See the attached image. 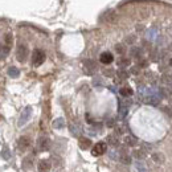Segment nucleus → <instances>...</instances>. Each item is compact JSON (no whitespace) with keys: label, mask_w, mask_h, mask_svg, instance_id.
<instances>
[{"label":"nucleus","mask_w":172,"mask_h":172,"mask_svg":"<svg viewBox=\"0 0 172 172\" xmlns=\"http://www.w3.org/2000/svg\"><path fill=\"white\" fill-rule=\"evenodd\" d=\"M123 143L127 147H135L138 144V139L135 136H132V135H126L125 139H123Z\"/></svg>","instance_id":"nucleus-12"},{"label":"nucleus","mask_w":172,"mask_h":172,"mask_svg":"<svg viewBox=\"0 0 172 172\" xmlns=\"http://www.w3.org/2000/svg\"><path fill=\"white\" fill-rule=\"evenodd\" d=\"M51 161L49 160H45V159H42L38 161V164H37V170L38 172H49L51 171Z\"/></svg>","instance_id":"nucleus-8"},{"label":"nucleus","mask_w":172,"mask_h":172,"mask_svg":"<svg viewBox=\"0 0 172 172\" xmlns=\"http://www.w3.org/2000/svg\"><path fill=\"white\" fill-rule=\"evenodd\" d=\"M23 168L24 170H32L33 168V158L32 156H25L23 160Z\"/></svg>","instance_id":"nucleus-13"},{"label":"nucleus","mask_w":172,"mask_h":172,"mask_svg":"<svg viewBox=\"0 0 172 172\" xmlns=\"http://www.w3.org/2000/svg\"><path fill=\"white\" fill-rule=\"evenodd\" d=\"M8 74L11 76L12 78H15V77H19V76H20V72H19V69H17V68L11 66V68L8 69Z\"/></svg>","instance_id":"nucleus-23"},{"label":"nucleus","mask_w":172,"mask_h":172,"mask_svg":"<svg viewBox=\"0 0 172 172\" xmlns=\"http://www.w3.org/2000/svg\"><path fill=\"white\" fill-rule=\"evenodd\" d=\"M164 112H165V114H168V115H171V109L165 107V109H164Z\"/></svg>","instance_id":"nucleus-32"},{"label":"nucleus","mask_w":172,"mask_h":172,"mask_svg":"<svg viewBox=\"0 0 172 172\" xmlns=\"http://www.w3.org/2000/svg\"><path fill=\"white\" fill-rule=\"evenodd\" d=\"M31 114H32V109L31 107H27L25 110L23 111V114L20 117V121H19V126H23L25 122H28V119L31 118Z\"/></svg>","instance_id":"nucleus-10"},{"label":"nucleus","mask_w":172,"mask_h":172,"mask_svg":"<svg viewBox=\"0 0 172 172\" xmlns=\"http://www.w3.org/2000/svg\"><path fill=\"white\" fill-rule=\"evenodd\" d=\"M136 41V36H134V34H130V36H127L126 37V40H125V42L126 44H129V45H132Z\"/></svg>","instance_id":"nucleus-25"},{"label":"nucleus","mask_w":172,"mask_h":172,"mask_svg":"<svg viewBox=\"0 0 172 172\" xmlns=\"http://www.w3.org/2000/svg\"><path fill=\"white\" fill-rule=\"evenodd\" d=\"M119 93H121L122 97H131L132 94H134V91H132V89H131L130 86H123V87H121Z\"/></svg>","instance_id":"nucleus-17"},{"label":"nucleus","mask_w":172,"mask_h":172,"mask_svg":"<svg viewBox=\"0 0 172 172\" xmlns=\"http://www.w3.org/2000/svg\"><path fill=\"white\" fill-rule=\"evenodd\" d=\"M170 51L172 52V44H171V45H170Z\"/></svg>","instance_id":"nucleus-34"},{"label":"nucleus","mask_w":172,"mask_h":172,"mask_svg":"<svg viewBox=\"0 0 172 172\" xmlns=\"http://www.w3.org/2000/svg\"><path fill=\"white\" fill-rule=\"evenodd\" d=\"M130 56L132 58H135V60H142V57H143V49L142 48H138V46H132L130 49Z\"/></svg>","instance_id":"nucleus-5"},{"label":"nucleus","mask_w":172,"mask_h":172,"mask_svg":"<svg viewBox=\"0 0 172 172\" xmlns=\"http://www.w3.org/2000/svg\"><path fill=\"white\" fill-rule=\"evenodd\" d=\"M163 81L167 83V85H171L172 83V74H164Z\"/></svg>","instance_id":"nucleus-28"},{"label":"nucleus","mask_w":172,"mask_h":172,"mask_svg":"<svg viewBox=\"0 0 172 172\" xmlns=\"http://www.w3.org/2000/svg\"><path fill=\"white\" fill-rule=\"evenodd\" d=\"M53 127H55V129H64V127H65V121L62 119V118H57V119L53 122Z\"/></svg>","instance_id":"nucleus-20"},{"label":"nucleus","mask_w":172,"mask_h":172,"mask_svg":"<svg viewBox=\"0 0 172 172\" xmlns=\"http://www.w3.org/2000/svg\"><path fill=\"white\" fill-rule=\"evenodd\" d=\"M6 46L9 48V49H11V46H12V34L11 33H8L6 36Z\"/></svg>","instance_id":"nucleus-26"},{"label":"nucleus","mask_w":172,"mask_h":172,"mask_svg":"<svg viewBox=\"0 0 172 172\" xmlns=\"http://www.w3.org/2000/svg\"><path fill=\"white\" fill-rule=\"evenodd\" d=\"M152 160H154L156 164H161L164 161V155L161 154V152H154V154H152Z\"/></svg>","instance_id":"nucleus-16"},{"label":"nucleus","mask_w":172,"mask_h":172,"mask_svg":"<svg viewBox=\"0 0 172 172\" xmlns=\"http://www.w3.org/2000/svg\"><path fill=\"white\" fill-rule=\"evenodd\" d=\"M107 151V143L105 142H98L93 146V150H91V155L93 156H101L103 155L105 152Z\"/></svg>","instance_id":"nucleus-2"},{"label":"nucleus","mask_w":172,"mask_h":172,"mask_svg":"<svg viewBox=\"0 0 172 172\" xmlns=\"http://www.w3.org/2000/svg\"><path fill=\"white\" fill-rule=\"evenodd\" d=\"M2 156H3V158L6 159V160H8L9 158H11V155H9V151H8V148H7V147L3 150V152H2Z\"/></svg>","instance_id":"nucleus-29"},{"label":"nucleus","mask_w":172,"mask_h":172,"mask_svg":"<svg viewBox=\"0 0 172 172\" xmlns=\"http://www.w3.org/2000/svg\"><path fill=\"white\" fill-rule=\"evenodd\" d=\"M131 73H132V74H138V73H139V68H138V66H134V68L131 69Z\"/></svg>","instance_id":"nucleus-30"},{"label":"nucleus","mask_w":172,"mask_h":172,"mask_svg":"<svg viewBox=\"0 0 172 172\" xmlns=\"http://www.w3.org/2000/svg\"><path fill=\"white\" fill-rule=\"evenodd\" d=\"M52 146V142L46 136H41L37 139V150L38 151H48Z\"/></svg>","instance_id":"nucleus-4"},{"label":"nucleus","mask_w":172,"mask_h":172,"mask_svg":"<svg viewBox=\"0 0 172 172\" xmlns=\"http://www.w3.org/2000/svg\"><path fill=\"white\" fill-rule=\"evenodd\" d=\"M131 64V60L130 58H126V57H121L119 61H118V65H119L121 69H125L126 66H129Z\"/></svg>","instance_id":"nucleus-19"},{"label":"nucleus","mask_w":172,"mask_h":172,"mask_svg":"<svg viewBox=\"0 0 172 172\" xmlns=\"http://www.w3.org/2000/svg\"><path fill=\"white\" fill-rule=\"evenodd\" d=\"M83 66L86 69V73H89V74H91L93 72L97 70V64L93 60H85L83 61Z\"/></svg>","instance_id":"nucleus-9"},{"label":"nucleus","mask_w":172,"mask_h":172,"mask_svg":"<svg viewBox=\"0 0 172 172\" xmlns=\"http://www.w3.org/2000/svg\"><path fill=\"white\" fill-rule=\"evenodd\" d=\"M115 74V72L112 70V69H103V76H106V77H114Z\"/></svg>","instance_id":"nucleus-27"},{"label":"nucleus","mask_w":172,"mask_h":172,"mask_svg":"<svg viewBox=\"0 0 172 172\" xmlns=\"http://www.w3.org/2000/svg\"><path fill=\"white\" fill-rule=\"evenodd\" d=\"M107 126H109V127H114L115 126V122L112 121V119H110L109 122H107Z\"/></svg>","instance_id":"nucleus-31"},{"label":"nucleus","mask_w":172,"mask_h":172,"mask_svg":"<svg viewBox=\"0 0 172 172\" xmlns=\"http://www.w3.org/2000/svg\"><path fill=\"white\" fill-rule=\"evenodd\" d=\"M106 142L112 147H117L118 144H119V140H118L117 135H109V136H107V139H106Z\"/></svg>","instance_id":"nucleus-18"},{"label":"nucleus","mask_w":172,"mask_h":172,"mask_svg":"<svg viewBox=\"0 0 172 172\" xmlns=\"http://www.w3.org/2000/svg\"><path fill=\"white\" fill-rule=\"evenodd\" d=\"M170 65H171V68H172V58H171V60H170Z\"/></svg>","instance_id":"nucleus-33"},{"label":"nucleus","mask_w":172,"mask_h":172,"mask_svg":"<svg viewBox=\"0 0 172 172\" xmlns=\"http://www.w3.org/2000/svg\"><path fill=\"white\" fill-rule=\"evenodd\" d=\"M115 13H114V11H109V12H106L105 15H103V20H106V21H114L115 20Z\"/></svg>","instance_id":"nucleus-21"},{"label":"nucleus","mask_w":172,"mask_h":172,"mask_svg":"<svg viewBox=\"0 0 172 172\" xmlns=\"http://www.w3.org/2000/svg\"><path fill=\"white\" fill-rule=\"evenodd\" d=\"M115 52L118 53V55H125V53H126V46L123 45V44H117V45H115Z\"/></svg>","instance_id":"nucleus-24"},{"label":"nucleus","mask_w":172,"mask_h":172,"mask_svg":"<svg viewBox=\"0 0 172 172\" xmlns=\"http://www.w3.org/2000/svg\"><path fill=\"white\" fill-rule=\"evenodd\" d=\"M99 61L102 64H105V65H109V64H111L114 61V56H112L110 52H103L99 56Z\"/></svg>","instance_id":"nucleus-7"},{"label":"nucleus","mask_w":172,"mask_h":172,"mask_svg":"<svg viewBox=\"0 0 172 172\" xmlns=\"http://www.w3.org/2000/svg\"><path fill=\"white\" fill-rule=\"evenodd\" d=\"M28 57V46L24 45V44H20L17 45V49H16V58L19 62H24L27 60Z\"/></svg>","instance_id":"nucleus-3"},{"label":"nucleus","mask_w":172,"mask_h":172,"mask_svg":"<svg viewBox=\"0 0 172 172\" xmlns=\"http://www.w3.org/2000/svg\"><path fill=\"white\" fill-rule=\"evenodd\" d=\"M17 144H19V148H20L21 151H25L27 148L31 147V139H29L28 136H21L20 139H19Z\"/></svg>","instance_id":"nucleus-6"},{"label":"nucleus","mask_w":172,"mask_h":172,"mask_svg":"<svg viewBox=\"0 0 172 172\" xmlns=\"http://www.w3.org/2000/svg\"><path fill=\"white\" fill-rule=\"evenodd\" d=\"M119 161L122 164H126V165L131 164V155L126 154V152H122L121 156H119Z\"/></svg>","instance_id":"nucleus-14"},{"label":"nucleus","mask_w":172,"mask_h":172,"mask_svg":"<svg viewBox=\"0 0 172 172\" xmlns=\"http://www.w3.org/2000/svg\"><path fill=\"white\" fill-rule=\"evenodd\" d=\"M132 156H134L135 159H138V160H143V159H146L147 154L143 150H134V151H132Z\"/></svg>","instance_id":"nucleus-15"},{"label":"nucleus","mask_w":172,"mask_h":172,"mask_svg":"<svg viewBox=\"0 0 172 172\" xmlns=\"http://www.w3.org/2000/svg\"><path fill=\"white\" fill-rule=\"evenodd\" d=\"M78 146H80L81 150H89L90 146H91V140L89 139V138H80L78 139Z\"/></svg>","instance_id":"nucleus-11"},{"label":"nucleus","mask_w":172,"mask_h":172,"mask_svg":"<svg viewBox=\"0 0 172 172\" xmlns=\"http://www.w3.org/2000/svg\"><path fill=\"white\" fill-rule=\"evenodd\" d=\"M45 61V53L42 49H34L32 53V64L33 66H40Z\"/></svg>","instance_id":"nucleus-1"},{"label":"nucleus","mask_w":172,"mask_h":172,"mask_svg":"<svg viewBox=\"0 0 172 172\" xmlns=\"http://www.w3.org/2000/svg\"><path fill=\"white\" fill-rule=\"evenodd\" d=\"M117 76L119 80H127V78H129V73H127V70H125V69H119V70L117 72Z\"/></svg>","instance_id":"nucleus-22"}]
</instances>
